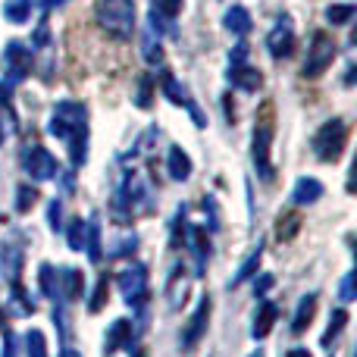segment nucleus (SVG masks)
I'll return each instance as SVG.
<instances>
[{
	"label": "nucleus",
	"mask_w": 357,
	"mask_h": 357,
	"mask_svg": "<svg viewBox=\"0 0 357 357\" xmlns=\"http://www.w3.org/2000/svg\"><path fill=\"white\" fill-rule=\"evenodd\" d=\"M273 282H276V279H273V273H264V276H260V279H254V298L266 295V291L273 289Z\"/></svg>",
	"instance_id": "nucleus-36"
},
{
	"label": "nucleus",
	"mask_w": 357,
	"mask_h": 357,
	"mask_svg": "<svg viewBox=\"0 0 357 357\" xmlns=\"http://www.w3.org/2000/svg\"><path fill=\"white\" fill-rule=\"evenodd\" d=\"M31 16V0H6L3 3V19L13 25H25Z\"/></svg>",
	"instance_id": "nucleus-24"
},
{
	"label": "nucleus",
	"mask_w": 357,
	"mask_h": 357,
	"mask_svg": "<svg viewBox=\"0 0 357 357\" xmlns=\"http://www.w3.org/2000/svg\"><path fill=\"white\" fill-rule=\"evenodd\" d=\"M25 354L29 357H47V339H44L41 329H31L25 335Z\"/></svg>",
	"instance_id": "nucleus-28"
},
{
	"label": "nucleus",
	"mask_w": 357,
	"mask_h": 357,
	"mask_svg": "<svg viewBox=\"0 0 357 357\" xmlns=\"http://www.w3.org/2000/svg\"><path fill=\"white\" fill-rule=\"evenodd\" d=\"M260 257H264V245H257V248H254V251H251V254H248V257H245V264H241V266H238V273H235V276H232V279H229V289H238V285H241V282H245V279H248V276H251V273H254V270H257Z\"/></svg>",
	"instance_id": "nucleus-25"
},
{
	"label": "nucleus",
	"mask_w": 357,
	"mask_h": 357,
	"mask_svg": "<svg viewBox=\"0 0 357 357\" xmlns=\"http://www.w3.org/2000/svg\"><path fill=\"white\" fill-rule=\"evenodd\" d=\"M270 110V107H266ZM270 148H273V119L266 116L264 123L254 126V144H251V157H254V169H257L260 182H273V160H270Z\"/></svg>",
	"instance_id": "nucleus-3"
},
{
	"label": "nucleus",
	"mask_w": 357,
	"mask_h": 357,
	"mask_svg": "<svg viewBox=\"0 0 357 357\" xmlns=\"http://www.w3.org/2000/svg\"><path fill=\"white\" fill-rule=\"evenodd\" d=\"M207 323H210V298L204 295L201 301H197L191 320L185 323V329H182V351H195L197 342H201L204 333H207Z\"/></svg>",
	"instance_id": "nucleus-8"
},
{
	"label": "nucleus",
	"mask_w": 357,
	"mask_h": 357,
	"mask_svg": "<svg viewBox=\"0 0 357 357\" xmlns=\"http://www.w3.org/2000/svg\"><path fill=\"white\" fill-rule=\"evenodd\" d=\"M345 326H348V310H342V307L333 310V317H329V326H326V333H323V345H326V348L333 345Z\"/></svg>",
	"instance_id": "nucleus-27"
},
{
	"label": "nucleus",
	"mask_w": 357,
	"mask_h": 357,
	"mask_svg": "<svg viewBox=\"0 0 357 357\" xmlns=\"http://www.w3.org/2000/svg\"><path fill=\"white\" fill-rule=\"evenodd\" d=\"M285 357H310V351H307V348H291Z\"/></svg>",
	"instance_id": "nucleus-42"
},
{
	"label": "nucleus",
	"mask_w": 357,
	"mask_h": 357,
	"mask_svg": "<svg viewBox=\"0 0 357 357\" xmlns=\"http://www.w3.org/2000/svg\"><path fill=\"white\" fill-rule=\"evenodd\" d=\"M0 354H3V357H16V335H13V333L3 335V348H0Z\"/></svg>",
	"instance_id": "nucleus-40"
},
{
	"label": "nucleus",
	"mask_w": 357,
	"mask_h": 357,
	"mask_svg": "<svg viewBox=\"0 0 357 357\" xmlns=\"http://www.w3.org/2000/svg\"><path fill=\"white\" fill-rule=\"evenodd\" d=\"M345 138H348L345 123H342V119H329V123L314 135V154H317V160H323V163L339 160V154L345 151Z\"/></svg>",
	"instance_id": "nucleus-2"
},
{
	"label": "nucleus",
	"mask_w": 357,
	"mask_h": 357,
	"mask_svg": "<svg viewBox=\"0 0 357 357\" xmlns=\"http://www.w3.org/2000/svg\"><path fill=\"white\" fill-rule=\"evenodd\" d=\"M163 94H167V98L173 100V104H178V107L185 104V107H188V113H191V119H195V126H201V129H204V126H207V119H204L201 107H197L195 100L188 98V91H185V88L178 85L176 79H169V75H167V79H163Z\"/></svg>",
	"instance_id": "nucleus-11"
},
{
	"label": "nucleus",
	"mask_w": 357,
	"mask_h": 357,
	"mask_svg": "<svg viewBox=\"0 0 357 357\" xmlns=\"http://www.w3.org/2000/svg\"><path fill=\"white\" fill-rule=\"evenodd\" d=\"M60 3H66V0H44V10H50V6H60Z\"/></svg>",
	"instance_id": "nucleus-43"
},
{
	"label": "nucleus",
	"mask_w": 357,
	"mask_h": 357,
	"mask_svg": "<svg viewBox=\"0 0 357 357\" xmlns=\"http://www.w3.org/2000/svg\"><path fill=\"white\" fill-rule=\"evenodd\" d=\"M60 357H82V354H79V351H69V348H66V351H63Z\"/></svg>",
	"instance_id": "nucleus-44"
},
{
	"label": "nucleus",
	"mask_w": 357,
	"mask_h": 357,
	"mask_svg": "<svg viewBox=\"0 0 357 357\" xmlns=\"http://www.w3.org/2000/svg\"><path fill=\"white\" fill-rule=\"evenodd\" d=\"M19 270H22V248L16 241H0V273L16 282Z\"/></svg>",
	"instance_id": "nucleus-12"
},
{
	"label": "nucleus",
	"mask_w": 357,
	"mask_h": 357,
	"mask_svg": "<svg viewBox=\"0 0 357 357\" xmlns=\"http://www.w3.org/2000/svg\"><path fill=\"white\" fill-rule=\"evenodd\" d=\"M98 22L113 38L126 41L135 29V3L132 0H98Z\"/></svg>",
	"instance_id": "nucleus-1"
},
{
	"label": "nucleus",
	"mask_w": 357,
	"mask_h": 357,
	"mask_svg": "<svg viewBox=\"0 0 357 357\" xmlns=\"http://www.w3.org/2000/svg\"><path fill=\"white\" fill-rule=\"evenodd\" d=\"M85 126V107L75 104V100H60V104L54 107V116H50V135L63 138L66 142L69 135H73L75 129H82Z\"/></svg>",
	"instance_id": "nucleus-4"
},
{
	"label": "nucleus",
	"mask_w": 357,
	"mask_h": 357,
	"mask_svg": "<svg viewBox=\"0 0 357 357\" xmlns=\"http://www.w3.org/2000/svg\"><path fill=\"white\" fill-rule=\"evenodd\" d=\"M85 248H88L91 264H100V220L98 216H91L85 222Z\"/></svg>",
	"instance_id": "nucleus-23"
},
{
	"label": "nucleus",
	"mask_w": 357,
	"mask_h": 357,
	"mask_svg": "<svg viewBox=\"0 0 357 357\" xmlns=\"http://www.w3.org/2000/svg\"><path fill=\"white\" fill-rule=\"evenodd\" d=\"M222 25H226L229 31H232V35H248V31H251V13L245 10V6H229L226 10V16H222Z\"/></svg>",
	"instance_id": "nucleus-18"
},
{
	"label": "nucleus",
	"mask_w": 357,
	"mask_h": 357,
	"mask_svg": "<svg viewBox=\"0 0 357 357\" xmlns=\"http://www.w3.org/2000/svg\"><path fill=\"white\" fill-rule=\"evenodd\" d=\"M251 357H264V351H260V348H257V351H254V354H251Z\"/></svg>",
	"instance_id": "nucleus-45"
},
{
	"label": "nucleus",
	"mask_w": 357,
	"mask_h": 357,
	"mask_svg": "<svg viewBox=\"0 0 357 357\" xmlns=\"http://www.w3.org/2000/svg\"><path fill=\"white\" fill-rule=\"evenodd\" d=\"M229 79H232V85H235V88H241V91H257V85L264 82V75H260L254 66L241 63V66L229 69Z\"/></svg>",
	"instance_id": "nucleus-17"
},
{
	"label": "nucleus",
	"mask_w": 357,
	"mask_h": 357,
	"mask_svg": "<svg viewBox=\"0 0 357 357\" xmlns=\"http://www.w3.org/2000/svg\"><path fill=\"white\" fill-rule=\"evenodd\" d=\"M119 348H132V323L129 320H116L107 333V345H104V354H113Z\"/></svg>",
	"instance_id": "nucleus-15"
},
{
	"label": "nucleus",
	"mask_w": 357,
	"mask_h": 357,
	"mask_svg": "<svg viewBox=\"0 0 357 357\" xmlns=\"http://www.w3.org/2000/svg\"><path fill=\"white\" fill-rule=\"evenodd\" d=\"M38 285L47 298H60V279H56V270L50 264H41L38 266Z\"/></svg>",
	"instance_id": "nucleus-26"
},
{
	"label": "nucleus",
	"mask_w": 357,
	"mask_h": 357,
	"mask_svg": "<svg viewBox=\"0 0 357 357\" xmlns=\"http://www.w3.org/2000/svg\"><path fill=\"white\" fill-rule=\"evenodd\" d=\"M320 197H323V182H320V178L304 176V178H298V182H295V191H291V201H295V204L310 207V204H317Z\"/></svg>",
	"instance_id": "nucleus-13"
},
{
	"label": "nucleus",
	"mask_w": 357,
	"mask_h": 357,
	"mask_svg": "<svg viewBox=\"0 0 357 357\" xmlns=\"http://www.w3.org/2000/svg\"><path fill=\"white\" fill-rule=\"evenodd\" d=\"M151 91H154V79H151V75H144V79L138 82L135 104H138V107H148V104H151Z\"/></svg>",
	"instance_id": "nucleus-33"
},
{
	"label": "nucleus",
	"mask_w": 357,
	"mask_h": 357,
	"mask_svg": "<svg viewBox=\"0 0 357 357\" xmlns=\"http://www.w3.org/2000/svg\"><path fill=\"white\" fill-rule=\"evenodd\" d=\"M50 41V38H47V22H41V25H38V31H35V41H31V44H35V47H44V44H47Z\"/></svg>",
	"instance_id": "nucleus-41"
},
{
	"label": "nucleus",
	"mask_w": 357,
	"mask_h": 357,
	"mask_svg": "<svg viewBox=\"0 0 357 357\" xmlns=\"http://www.w3.org/2000/svg\"><path fill=\"white\" fill-rule=\"evenodd\" d=\"M56 276L63 279V285H60V298H66V301H75V298H82V291H85V276H82V270H60Z\"/></svg>",
	"instance_id": "nucleus-16"
},
{
	"label": "nucleus",
	"mask_w": 357,
	"mask_h": 357,
	"mask_svg": "<svg viewBox=\"0 0 357 357\" xmlns=\"http://www.w3.org/2000/svg\"><path fill=\"white\" fill-rule=\"evenodd\" d=\"M66 142H69V160H73V167H85V160H88V126L75 129Z\"/></svg>",
	"instance_id": "nucleus-19"
},
{
	"label": "nucleus",
	"mask_w": 357,
	"mask_h": 357,
	"mask_svg": "<svg viewBox=\"0 0 357 357\" xmlns=\"http://www.w3.org/2000/svg\"><path fill=\"white\" fill-rule=\"evenodd\" d=\"M314 310H317V295L310 291V295H304L301 301H298L295 320H291V333H304V329L310 326V320H314Z\"/></svg>",
	"instance_id": "nucleus-20"
},
{
	"label": "nucleus",
	"mask_w": 357,
	"mask_h": 357,
	"mask_svg": "<svg viewBox=\"0 0 357 357\" xmlns=\"http://www.w3.org/2000/svg\"><path fill=\"white\" fill-rule=\"evenodd\" d=\"M142 50H144V60H148L151 66H160L163 63V47H160V41H157L151 31L142 38Z\"/></svg>",
	"instance_id": "nucleus-29"
},
{
	"label": "nucleus",
	"mask_w": 357,
	"mask_h": 357,
	"mask_svg": "<svg viewBox=\"0 0 357 357\" xmlns=\"http://www.w3.org/2000/svg\"><path fill=\"white\" fill-rule=\"evenodd\" d=\"M266 47H270V54L276 56V60H282V56H289L291 50H295V31H291L289 19H282V22H279L276 29L270 31V38H266Z\"/></svg>",
	"instance_id": "nucleus-10"
},
{
	"label": "nucleus",
	"mask_w": 357,
	"mask_h": 357,
	"mask_svg": "<svg viewBox=\"0 0 357 357\" xmlns=\"http://www.w3.org/2000/svg\"><path fill=\"white\" fill-rule=\"evenodd\" d=\"M273 323H276V304H260L257 317H254V326H251L254 339H266L270 329H273Z\"/></svg>",
	"instance_id": "nucleus-22"
},
{
	"label": "nucleus",
	"mask_w": 357,
	"mask_h": 357,
	"mask_svg": "<svg viewBox=\"0 0 357 357\" xmlns=\"http://www.w3.org/2000/svg\"><path fill=\"white\" fill-rule=\"evenodd\" d=\"M47 222H50V229H60L63 226V204L56 201V197L47 204Z\"/></svg>",
	"instance_id": "nucleus-35"
},
{
	"label": "nucleus",
	"mask_w": 357,
	"mask_h": 357,
	"mask_svg": "<svg viewBox=\"0 0 357 357\" xmlns=\"http://www.w3.org/2000/svg\"><path fill=\"white\" fill-rule=\"evenodd\" d=\"M35 201H38V188H31V185H19L16 188V210L19 213H29Z\"/></svg>",
	"instance_id": "nucleus-31"
},
{
	"label": "nucleus",
	"mask_w": 357,
	"mask_h": 357,
	"mask_svg": "<svg viewBox=\"0 0 357 357\" xmlns=\"http://www.w3.org/2000/svg\"><path fill=\"white\" fill-rule=\"evenodd\" d=\"M135 248H138V238H135V235H129V238H126L123 241V245H116V248H113V257H123V254H129V251H135Z\"/></svg>",
	"instance_id": "nucleus-39"
},
{
	"label": "nucleus",
	"mask_w": 357,
	"mask_h": 357,
	"mask_svg": "<svg viewBox=\"0 0 357 357\" xmlns=\"http://www.w3.org/2000/svg\"><path fill=\"white\" fill-rule=\"evenodd\" d=\"M339 295H342V301H354V273H348V276L342 279Z\"/></svg>",
	"instance_id": "nucleus-37"
},
{
	"label": "nucleus",
	"mask_w": 357,
	"mask_h": 357,
	"mask_svg": "<svg viewBox=\"0 0 357 357\" xmlns=\"http://www.w3.org/2000/svg\"><path fill=\"white\" fill-rule=\"evenodd\" d=\"M69 248H73V251H82V248H85V222L82 220H73L69 222Z\"/></svg>",
	"instance_id": "nucleus-32"
},
{
	"label": "nucleus",
	"mask_w": 357,
	"mask_h": 357,
	"mask_svg": "<svg viewBox=\"0 0 357 357\" xmlns=\"http://www.w3.org/2000/svg\"><path fill=\"white\" fill-rule=\"evenodd\" d=\"M31 69V50L22 41H10L6 44V88L22 82Z\"/></svg>",
	"instance_id": "nucleus-9"
},
{
	"label": "nucleus",
	"mask_w": 357,
	"mask_h": 357,
	"mask_svg": "<svg viewBox=\"0 0 357 357\" xmlns=\"http://www.w3.org/2000/svg\"><path fill=\"white\" fill-rule=\"evenodd\" d=\"M167 163H169V178H176V182H185V178L191 176V160H188V154H185L178 144L169 148Z\"/></svg>",
	"instance_id": "nucleus-21"
},
{
	"label": "nucleus",
	"mask_w": 357,
	"mask_h": 357,
	"mask_svg": "<svg viewBox=\"0 0 357 357\" xmlns=\"http://www.w3.org/2000/svg\"><path fill=\"white\" fill-rule=\"evenodd\" d=\"M354 6L351 3H333V6H329V10H326V19H329V22H333V25H345V22H351V19H354Z\"/></svg>",
	"instance_id": "nucleus-30"
},
{
	"label": "nucleus",
	"mask_w": 357,
	"mask_h": 357,
	"mask_svg": "<svg viewBox=\"0 0 357 357\" xmlns=\"http://www.w3.org/2000/svg\"><path fill=\"white\" fill-rule=\"evenodd\" d=\"M0 144H3V129H0Z\"/></svg>",
	"instance_id": "nucleus-46"
},
{
	"label": "nucleus",
	"mask_w": 357,
	"mask_h": 357,
	"mask_svg": "<svg viewBox=\"0 0 357 357\" xmlns=\"http://www.w3.org/2000/svg\"><path fill=\"white\" fill-rule=\"evenodd\" d=\"M333 56H335V41L329 35H323V31H317L310 47H307V60H304L301 73L307 75V79H317V75H323L329 69Z\"/></svg>",
	"instance_id": "nucleus-5"
},
{
	"label": "nucleus",
	"mask_w": 357,
	"mask_h": 357,
	"mask_svg": "<svg viewBox=\"0 0 357 357\" xmlns=\"http://www.w3.org/2000/svg\"><path fill=\"white\" fill-rule=\"evenodd\" d=\"M104 301H107V276H100L98 291H94V298L88 301V310H91V314H98V310L104 307Z\"/></svg>",
	"instance_id": "nucleus-34"
},
{
	"label": "nucleus",
	"mask_w": 357,
	"mask_h": 357,
	"mask_svg": "<svg viewBox=\"0 0 357 357\" xmlns=\"http://www.w3.org/2000/svg\"><path fill=\"white\" fill-rule=\"evenodd\" d=\"M116 285L123 289V298L132 304V307H142L144 295H148V270H144L142 264L126 266V270L116 276Z\"/></svg>",
	"instance_id": "nucleus-6"
},
{
	"label": "nucleus",
	"mask_w": 357,
	"mask_h": 357,
	"mask_svg": "<svg viewBox=\"0 0 357 357\" xmlns=\"http://www.w3.org/2000/svg\"><path fill=\"white\" fill-rule=\"evenodd\" d=\"M22 169L35 178V182H47V178H54L56 173H60V163H56V157L44 148H25Z\"/></svg>",
	"instance_id": "nucleus-7"
},
{
	"label": "nucleus",
	"mask_w": 357,
	"mask_h": 357,
	"mask_svg": "<svg viewBox=\"0 0 357 357\" xmlns=\"http://www.w3.org/2000/svg\"><path fill=\"white\" fill-rule=\"evenodd\" d=\"M154 6L163 13V16H176L178 6H182V0H154Z\"/></svg>",
	"instance_id": "nucleus-38"
},
{
	"label": "nucleus",
	"mask_w": 357,
	"mask_h": 357,
	"mask_svg": "<svg viewBox=\"0 0 357 357\" xmlns=\"http://www.w3.org/2000/svg\"><path fill=\"white\" fill-rule=\"evenodd\" d=\"M188 245H191V251H195V273L197 276H204L207 273V257H210V238H207V232L204 229H188Z\"/></svg>",
	"instance_id": "nucleus-14"
}]
</instances>
